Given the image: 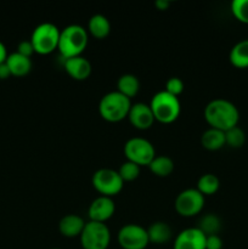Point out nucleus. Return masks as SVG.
<instances>
[{
	"label": "nucleus",
	"instance_id": "obj_1",
	"mask_svg": "<svg viewBox=\"0 0 248 249\" xmlns=\"http://www.w3.org/2000/svg\"><path fill=\"white\" fill-rule=\"evenodd\" d=\"M204 118L211 128L228 131L237 126L240 121L238 108L231 101L225 99H214L204 108Z\"/></svg>",
	"mask_w": 248,
	"mask_h": 249
},
{
	"label": "nucleus",
	"instance_id": "obj_2",
	"mask_svg": "<svg viewBox=\"0 0 248 249\" xmlns=\"http://www.w3.org/2000/svg\"><path fill=\"white\" fill-rule=\"evenodd\" d=\"M89 36L88 31L80 24H70L60 32L57 50L65 60L82 56L87 49Z\"/></svg>",
	"mask_w": 248,
	"mask_h": 249
},
{
	"label": "nucleus",
	"instance_id": "obj_3",
	"mask_svg": "<svg viewBox=\"0 0 248 249\" xmlns=\"http://www.w3.org/2000/svg\"><path fill=\"white\" fill-rule=\"evenodd\" d=\"M131 100L119 91H109L101 97L99 102V113L102 119L109 123H118L128 118Z\"/></svg>",
	"mask_w": 248,
	"mask_h": 249
},
{
	"label": "nucleus",
	"instance_id": "obj_4",
	"mask_svg": "<svg viewBox=\"0 0 248 249\" xmlns=\"http://www.w3.org/2000/svg\"><path fill=\"white\" fill-rule=\"evenodd\" d=\"M150 107L156 121L163 124L173 123L177 119L181 112L179 97L169 94L165 90L158 91L151 99Z\"/></svg>",
	"mask_w": 248,
	"mask_h": 249
},
{
	"label": "nucleus",
	"instance_id": "obj_5",
	"mask_svg": "<svg viewBox=\"0 0 248 249\" xmlns=\"http://www.w3.org/2000/svg\"><path fill=\"white\" fill-rule=\"evenodd\" d=\"M60 29L50 22L38 24L32 33L31 41L34 46V51L39 55H49L53 53L58 46Z\"/></svg>",
	"mask_w": 248,
	"mask_h": 249
},
{
	"label": "nucleus",
	"instance_id": "obj_6",
	"mask_svg": "<svg viewBox=\"0 0 248 249\" xmlns=\"http://www.w3.org/2000/svg\"><path fill=\"white\" fill-rule=\"evenodd\" d=\"M91 184L101 196L113 197L123 190L124 181L118 170L111 168H101L92 174Z\"/></svg>",
	"mask_w": 248,
	"mask_h": 249
},
{
	"label": "nucleus",
	"instance_id": "obj_7",
	"mask_svg": "<svg viewBox=\"0 0 248 249\" xmlns=\"http://www.w3.org/2000/svg\"><path fill=\"white\" fill-rule=\"evenodd\" d=\"M79 238L83 249H107L111 243V232L106 224L89 220Z\"/></svg>",
	"mask_w": 248,
	"mask_h": 249
},
{
	"label": "nucleus",
	"instance_id": "obj_8",
	"mask_svg": "<svg viewBox=\"0 0 248 249\" xmlns=\"http://www.w3.org/2000/svg\"><path fill=\"white\" fill-rule=\"evenodd\" d=\"M124 155L126 160L135 164L148 167L153 158L156 157V151L152 143L143 138H131L124 145Z\"/></svg>",
	"mask_w": 248,
	"mask_h": 249
},
{
	"label": "nucleus",
	"instance_id": "obj_9",
	"mask_svg": "<svg viewBox=\"0 0 248 249\" xmlns=\"http://www.w3.org/2000/svg\"><path fill=\"white\" fill-rule=\"evenodd\" d=\"M174 207L179 215L191 218L202 212L204 207V196L197 189H186L177 195Z\"/></svg>",
	"mask_w": 248,
	"mask_h": 249
},
{
	"label": "nucleus",
	"instance_id": "obj_10",
	"mask_svg": "<svg viewBox=\"0 0 248 249\" xmlns=\"http://www.w3.org/2000/svg\"><path fill=\"white\" fill-rule=\"evenodd\" d=\"M117 238L122 249H145L150 245L147 229L138 224H126L122 226Z\"/></svg>",
	"mask_w": 248,
	"mask_h": 249
},
{
	"label": "nucleus",
	"instance_id": "obj_11",
	"mask_svg": "<svg viewBox=\"0 0 248 249\" xmlns=\"http://www.w3.org/2000/svg\"><path fill=\"white\" fill-rule=\"evenodd\" d=\"M207 236L198 228L180 231L173 243V249H206Z\"/></svg>",
	"mask_w": 248,
	"mask_h": 249
},
{
	"label": "nucleus",
	"instance_id": "obj_12",
	"mask_svg": "<svg viewBox=\"0 0 248 249\" xmlns=\"http://www.w3.org/2000/svg\"><path fill=\"white\" fill-rule=\"evenodd\" d=\"M128 119L131 125L139 130H147L156 121L150 105L143 104V102H136L131 105Z\"/></svg>",
	"mask_w": 248,
	"mask_h": 249
},
{
	"label": "nucleus",
	"instance_id": "obj_13",
	"mask_svg": "<svg viewBox=\"0 0 248 249\" xmlns=\"http://www.w3.org/2000/svg\"><path fill=\"white\" fill-rule=\"evenodd\" d=\"M114 212H116V204L113 199L106 196H99L95 198L88 209L90 221L104 224L113 216Z\"/></svg>",
	"mask_w": 248,
	"mask_h": 249
},
{
	"label": "nucleus",
	"instance_id": "obj_14",
	"mask_svg": "<svg viewBox=\"0 0 248 249\" xmlns=\"http://www.w3.org/2000/svg\"><path fill=\"white\" fill-rule=\"evenodd\" d=\"M66 72L74 80H85L91 74V63L84 56L67 58L63 63Z\"/></svg>",
	"mask_w": 248,
	"mask_h": 249
},
{
	"label": "nucleus",
	"instance_id": "obj_15",
	"mask_svg": "<svg viewBox=\"0 0 248 249\" xmlns=\"http://www.w3.org/2000/svg\"><path fill=\"white\" fill-rule=\"evenodd\" d=\"M85 221L82 216L77 214H67L58 223V231L62 236L68 238L80 237L84 230Z\"/></svg>",
	"mask_w": 248,
	"mask_h": 249
},
{
	"label": "nucleus",
	"instance_id": "obj_16",
	"mask_svg": "<svg viewBox=\"0 0 248 249\" xmlns=\"http://www.w3.org/2000/svg\"><path fill=\"white\" fill-rule=\"evenodd\" d=\"M148 241L153 245H165L169 242L173 237V231L169 224L164 221H156L151 224L147 229Z\"/></svg>",
	"mask_w": 248,
	"mask_h": 249
},
{
	"label": "nucleus",
	"instance_id": "obj_17",
	"mask_svg": "<svg viewBox=\"0 0 248 249\" xmlns=\"http://www.w3.org/2000/svg\"><path fill=\"white\" fill-rule=\"evenodd\" d=\"M5 62L11 72V75H15V77H23V75L28 74L32 70L31 58L18 53H12L7 55Z\"/></svg>",
	"mask_w": 248,
	"mask_h": 249
},
{
	"label": "nucleus",
	"instance_id": "obj_18",
	"mask_svg": "<svg viewBox=\"0 0 248 249\" xmlns=\"http://www.w3.org/2000/svg\"><path fill=\"white\" fill-rule=\"evenodd\" d=\"M88 31L94 38L105 39L111 32V23L104 15H92L88 22Z\"/></svg>",
	"mask_w": 248,
	"mask_h": 249
},
{
	"label": "nucleus",
	"instance_id": "obj_19",
	"mask_svg": "<svg viewBox=\"0 0 248 249\" xmlns=\"http://www.w3.org/2000/svg\"><path fill=\"white\" fill-rule=\"evenodd\" d=\"M201 143L206 150L218 151L226 145L225 133L219 129L209 128L202 134Z\"/></svg>",
	"mask_w": 248,
	"mask_h": 249
},
{
	"label": "nucleus",
	"instance_id": "obj_20",
	"mask_svg": "<svg viewBox=\"0 0 248 249\" xmlns=\"http://www.w3.org/2000/svg\"><path fill=\"white\" fill-rule=\"evenodd\" d=\"M229 60L233 67L240 70L248 68V39H243L232 46Z\"/></svg>",
	"mask_w": 248,
	"mask_h": 249
},
{
	"label": "nucleus",
	"instance_id": "obj_21",
	"mask_svg": "<svg viewBox=\"0 0 248 249\" xmlns=\"http://www.w3.org/2000/svg\"><path fill=\"white\" fill-rule=\"evenodd\" d=\"M139 90H140V82L136 75L126 73V74L119 77L118 82H117V91L131 100V97L138 95Z\"/></svg>",
	"mask_w": 248,
	"mask_h": 249
},
{
	"label": "nucleus",
	"instance_id": "obj_22",
	"mask_svg": "<svg viewBox=\"0 0 248 249\" xmlns=\"http://www.w3.org/2000/svg\"><path fill=\"white\" fill-rule=\"evenodd\" d=\"M151 173L158 178H167L174 170V162L168 156H156L148 164Z\"/></svg>",
	"mask_w": 248,
	"mask_h": 249
},
{
	"label": "nucleus",
	"instance_id": "obj_23",
	"mask_svg": "<svg viewBox=\"0 0 248 249\" xmlns=\"http://www.w3.org/2000/svg\"><path fill=\"white\" fill-rule=\"evenodd\" d=\"M220 187V180L216 175L211 174V173H207V174H203L197 181V187L196 189L206 196H212V195L216 194Z\"/></svg>",
	"mask_w": 248,
	"mask_h": 249
},
{
	"label": "nucleus",
	"instance_id": "obj_24",
	"mask_svg": "<svg viewBox=\"0 0 248 249\" xmlns=\"http://www.w3.org/2000/svg\"><path fill=\"white\" fill-rule=\"evenodd\" d=\"M197 228L206 236L218 235L219 231L221 230V220L216 214L208 213L199 219Z\"/></svg>",
	"mask_w": 248,
	"mask_h": 249
},
{
	"label": "nucleus",
	"instance_id": "obj_25",
	"mask_svg": "<svg viewBox=\"0 0 248 249\" xmlns=\"http://www.w3.org/2000/svg\"><path fill=\"white\" fill-rule=\"evenodd\" d=\"M225 141L226 145L232 148H240L246 142V133L240 126H233L225 131Z\"/></svg>",
	"mask_w": 248,
	"mask_h": 249
},
{
	"label": "nucleus",
	"instance_id": "obj_26",
	"mask_svg": "<svg viewBox=\"0 0 248 249\" xmlns=\"http://www.w3.org/2000/svg\"><path fill=\"white\" fill-rule=\"evenodd\" d=\"M141 172L140 165L135 164V163L130 162V160H125L124 163H122V165L119 167L118 173L121 175L122 180L124 182L125 181H134L139 178Z\"/></svg>",
	"mask_w": 248,
	"mask_h": 249
},
{
	"label": "nucleus",
	"instance_id": "obj_27",
	"mask_svg": "<svg viewBox=\"0 0 248 249\" xmlns=\"http://www.w3.org/2000/svg\"><path fill=\"white\" fill-rule=\"evenodd\" d=\"M231 12L237 21L248 24V0H233Z\"/></svg>",
	"mask_w": 248,
	"mask_h": 249
},
{
	"label": "nucleus",
	"instance_id": "obj_28",
	"mask_svg": "<svg viewBox=\"0 0 248 249\" xmlns=\"http://www.w3.org/2000/svg\"><path fill=\"white\" fill-rule=\"evenodd\" d=\"M165 91L169 94L174 95V96H179L182 91H184V82L177 77H172L167 80L165 83Z\"/></svg>",
	"mask_w": 248,
	"mask_h": 249
},
{
	"label": "nucleus",
	"instance_id": "obj_29",
	"mask_svg": "<svg viewBox=\"0 0 248 249\" xmlns=\"http://www.w3.org/2000/svg\"><path fill=\"white\" fill-rule=\"evenodd\" d=\"M16 53H21V55L26 56V57L31 58V56L35 53V51H34V46H33V44H32L31 39H29V40H22L21 43L17 45Z\"/></svg>",
	"mask_w": 248,
	"mask_h": 249
},
{
	"label": "nucleus",
	"instance_id": "obj_30",
	"mask_svg": "<svg viewBox=\"0 0 248 249\" xmlns=\"http://www.w3.org/2000/svg\"><path fill=\"white\" fill-rule=\"evenodd\" d=\"M206 249H223V240L219 235L207 236Z\"/></svg>",
	"mask_w": 248,
	"mask_h": 249
},
{
	"label": "nucleus",
	"instance_id": "obj_31",
	"mask_svg": "<svg viewBox=\"0 0 248 249\" xmlns=\"http://www.w3.org/2000/svg\"><path fill=\"white\" fill-rule=\"evenodd\" d=\"M11 77V72H10L9 67H7L6 62H2L0 63V79L5 80L7 78Z\"/></svg>",
	"mask_w": 248,
	"mask_h": 249
},
{
	"label": "nucleus",
	"instance_id": "obj_32",
	"mask_svg": "<svg viewBox=\"0 0 248 249\" xmlns=\"http://www.w3.org/2000/svg\"><path fill=\"white\" fill-rule=\"evenodd\" d=\"M170 4H172V2H170L169 0H157V1L155 2V6L157 7L159 11H165V10L169 9Z\"/></svg>",
	"mask_w": 248,
	"mask_h": 249
},
{
	"label": "nucleus",
	"instance_id": "obj_33",
	"mask_svg": "<svg viewBox=\"0 0 248 249\" xmlns=\"http://www.w3.org/2000/svg\"><path fill=\"white\" fill-rule=\"evenodd\" d=\"M6 58H7V50H6V48H5L4 44L0 41V63L5 62V61H6Z\"/></svg>",
	"mask_w": 248,
	"mask_h": 249
},
{
	"label": "nucleus",
	"instance_id": "obj_34",
	"mask_svg": "<svg viewBox=\"0 0 248 249\" xmlns=\"http://www.w3.org/2000/svg\"><path fill=\"white\" fill-rule=\"evenodd\" d=\"M53 249H60V248H53Z\"/></svg>",
	"mask_w": 248,
	"mask_h": 249
}]
</instances>
